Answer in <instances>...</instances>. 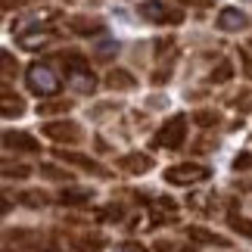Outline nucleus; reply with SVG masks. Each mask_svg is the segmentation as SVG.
Masks as SVG:
<instances>
[{
  "mask_svg": "<svg viewBox=\"0 0 252 252\" xmlns=\"http://www.w3.org/2000/svg\"><path fill=\"white\" fill-rule=\"evenodd\" d=\"M25 87L34 96H41V100H50V96L60 94L63 81H60V75H56L47 63H32L25 69Z\"/></svg>",
  "mask_w": 252,
  "mask_h": 252,
  "instance_id": "1",
  "label": "nucleus"
},
{
  "mask_svg": "<svg viewBox=\"0 0 252 252\" xmlns=\"http://www.w3.org/2000/svg\"><path fill=\"white\" fill-rule=\"evenodd\" d=\"M63 75H65V81H69L75 91L94 94L96 78H94V72H91V63H87L81 53H63Z\"/></svg>",
  "mask_w": 252,
  "mask_h": 252,
  "instance_id": "2",
  "label": "nucleus"
},
{
  "mask_svg": "<svg viewBox=\"0 0 252 252\" xmlns=\"http://www.w3.org/2000/svg\"><path fill=\"white\" fill-rule=\"evenodd\" d=\"M184 140H187V115H171L165 119V125L156 131V137H153V147L159 150H181Z\"/></svg>",
  "mask_w": 252,
  "mask_h": 252,
  "instance_id": "3",
  "label": "nucleus"
},
{
  "mask_svg": "<svg viewBox=\"0 0 252 252\" xmlns=\"http://www.w3.org/2000/svg\"><path fill=\"white\" fill-rule=\"evenodd\" d=\"M137 13L147 22H156V25H181L184 22V9L165 3V0H143L137 6Z\"/></svg>",
  "mask_w": 252,
  "mask_h": 252,
  "instance_id": "4",
  "label": "nucleus"
},
{
  "mask_svg": "<svg viewBox=\"0 0 252 252\" xmlns=\"http://www.w3.org/2000/svg\"><path fill=\"white\" fill-rule=\"evenodd\" d=\"M209 168L199 165V162H181V165H171L165 168V181L168 184H178V187H190V184H199V181H209Z\"/></svg>",
  "mask_w": 252,
  "mask_h": 252,
  "instance_id": "5",
  "label": "nucleus"
},
{
  "mask_svg": "<svg viewBox=\"0 0 252 252\" xmlns=\"http://www.w3.org/2000/svg\"><path fill=\"white\" fill-rule=\"evenodd\" d=\"M41 131H44V137H47V140H53V143H81V140H84L81 125H78V122H72V119L47 122Z\"/></svg>",
  "mask_w": 252,
  "mask_h": 252,
  "instance_id": "6",
  "label": "nucleus"
},
{
  "mask_svg": "<svg viewBox=\"0 0 252 252\" xmlns=\"http://www.w3.org/2000/svg\"><path fill=\"white\" fill-rule=\"evenodd\" d=\"M215 25L218 32H243V28H249V16L240 6H221L215 16Z\"/></svg>",
  "mask_w": 252,
  "mask_h": 252,
  "instance_id": "7",
  "label": "nucleus"
},
{
  "mask_svg": "<svg viewBox=\"0 0 252 252\" xmlns=\"http://www.w3.org/2000/svg\"><path fill=\"white\" fill-rule=\"evenodd\" d=\"M65 28L75 32V34H81V37H91V34H103L106 22L96 19V16H69L65 19Z\"/></svg>",
  "mask_w": 252,
  "mask_h": 252,
  "instance_id": "8",
  "label": "nucleus"
},
{
  "mask_svg": "<svg viewBox=\"0 0 252 252\" xmlns=\"http://www.w3.org/2000/svg\"><path fill=\"white\" fill-rule=\"evenodd\" d=\"M3 147L6 150H19V153H37L41 143L25 131H3Z\"/></svg>",
  "mask_w": 252,
  "mask_h": 252,
  "instance_id": "9",
  "label": "nucleus"
},
{
  "mask_svg": "<svg viewBox=\"0 0 252 252\" xmlns=\"http://www.w3.org/2000/svg\"><path fill=\"white\" fill-rule=\"evenodd\" d=\"M119 168L125 174H147L153 168V159L147 153H125V156H119Z\"/></svg>",
  "mask_w": 252,
  "mask_h": 252,
  "instance_id": "10",
  "label": "nucleus"
},
{
  "mask_svg": "<svg viewBox=\"0 0 252 252\" xmlns=\"http://www.w3.org/2000/svg\"><path fill=\"white\" fill-rule=\"evenodd\" d=\"M106 87H109V91H134L137 78H134L128 69H109L106 72Z\"/></svg>",
  "mask_w": 252,
  "mask_h": 252,
  "instance_id": "11",
  "label": "nucleus"
},
{
  "mask_svg": "<svg viewBox=\"0 0 252 252\" xmlns=\"http://www.w3.org/2000/svg\"><path fill=\"white\" fill-rule=\"evenodd\" d=\"M56 199L63 202V206H87V202L94 199V193L91 190H78V187H69V190H60L56 193Z\"/></svg>",
  "mask_w": 252,
  "mask_h": 252,
  "instance_id": "12",
  "label": "nucleus"
},
{
  "mask_svg": "<svg viewBox=\"0 0 252 252\" xmlns=\"http://www.w3.org/2000/svg\"><path fill=\"white\" fill-rule=\"evenodd\" d=\"M69 109H72V100H65V96H50V100L37 103V115H65Z\"/></svg>",
  "mask_w": 252,
  "mask_h": 252,
  "instance_id": "13",
  "label": "nucleus"
},
{
  "mask_svg": "<svg viewBox=\"0 0 252 252\" xmlns=\"http://www.w3.org/2000/svg\"><path fill=\"white\" fill-rule=\"evenodd\" d=\"M53 41V32H25L19 34V47H25V50H41Z\"/></svg>",
  "mask_w": 252,
  "mask_h": 252,
  "instance_id": "14",
  "label": "nucleus"
},
{
  "mask_svg": "<svg viewBox=\"0 0 252 252\" xmlns=\"http://www.w3.org/2000/svg\"><path fill=\"white\" fill-rule=\"evenodd\" d=\"M187 237H193L196 243H206V246H227L230 240H224L215 230H206V227H187Z\"/></svg>",
  "mask_w": 252,
  "mask_h": 252,
  "instance_id": "15",
  "label": "nucleus"
},
{
  "mask_svg": "<svg viewBox=\"0 0 252 252\" xmlns=\"http://www.w3.org/2000/svg\"><path fill=\"white\" fill-rule=\"evenodd\" d=\"M22 112H25V100L22 96H13V91L3 84V119H16Z\"/></svg>",
  "mask_w": 252,
  "mask_h": 252,
  "instance_id": "16",
  "label": "nucleus"
},
{
  "mask_svg": "<svg viewBox=\"0 0 252 252\" xmlns=\"http://www.w3.org/2000/svg\"><path fill=\"white\" fill-rule=\"evenodd\" d=\"M60 159L63 162H72V165H78V168H84V171H94V174H106L100 165H96L94 159H87V156H81V153H65V150H60Z\"/></svg>",
  "mask_w": 252,
  "mask_h": 252,
  "instance_id": "17",
  "label": "nucleus"
},
{
  "mask_svg": "<svg viewBox=\"0 0 252 252\" xmlns=\"http://www.w3.org/2000/svg\"><path fill=\"white\" fill-rule=\"evenodd\" d=\"M230 78H234V63H230V60H221L215 69L209 72V81H212V84H224V81H230Z\"/></svg>",
  "mask_w": 252,
  "mask_h": 252,
  "instance_id": "18",
  "label": "nucleus"
},
{
  "mask_svg": "<svg viewBox=\"0 0 252 252\" xmlns=\"http://www.w3.org/2000/svg\"><path fill=\"white\" fill-rule=\"evenodd\" d=\"M227 224H230L234 234L252 240V218H246V215H227Z\"/></svg>",
  "mask_w": 252,
  "mask_h": 252,
  "instance_id": "19",
  "label": "nucleus"
},
{
  "mask_svg": "<svg viewBox=\"0 0 252 252\" xmlns=\"http://www.w3.org/2000/svg\"><path fill=\"white\" fill-rule=\"evenodd\" d=\"M174 209H178V206H174V199H168V196H159L156 202H153L156 221H162V215H165V218H171V215H174Z\"/></svg>",
  "mask_w": 252,
  "mask_h": 252,
  "instance_id": "20",
  "label": "nucleus"
},
{
  "mask_svg": "<svg viewBox=\"0 0 252 252\" xmlns=\"http://www.w3.org/2000/svg\"><path fill=\"white\" fill-rule=\"evenodd\" d=\"M193 122H196L199 128H212V125H218V112H212V109H199V112H193Z\"/></svg>",
  "mask_w": 252,
  "mask_h": 252,
  "instance_id": "21",
  "label": "nucleus"
},
{
  "mask_svg": "<svg viewBox=\"0 0 252 252\" xmlns=\"http://www.w3.org/2000/svg\"><path fill=\"white\" fill-rule=\"evenodd\" d=\"M19 202H22V206H47V196L44 193H19Z\"/></svg>",
  "mask_w": 252,
  "mask_h": 252,
  "instance_id": "22",
  "label": "nucleus"
},
{
  "mask_svg": "<svg viewBox=\"0 0 252 252\" xmlns=\"http://www.w3.org/2000/svg\"><path fill=\"white\" fill-rule=\"evenodd\" d=\"M41 174H44V178H50V181H69V171H63V168H56V165H41Z\"/></svg>",
  "mask_w": 252,
  "mask_h": 252,
  "instance_id": "23",
  "label": "nucleus"
},
{
  "mask_svg": "<svg viewBox=\"0 0 252 252\" xmlns=\"http://www.w3.org/2000/svg\"><path fill=\"white\" fill-rule=\"evenodd\" d=\"M28 174H32V168L28 165H3V178H28Z\"/></svg>",
  "mask_w": 252,
  "mask_h": 252,
  "instance_id": "24",
  "label": "nucleus"
},
{
  "mask_svg": "<svg viewBox=\"0 0 252 252\" xmlns=\"http://www.w3.org/2000/svg\"><path fill=\"white\" fill-rule=\"evenodd\" d=\"M16 69H19V63H13V53H3V81L13 78Z\"/></svg>",
  "mask_w": 252,
  "mask_h": 252,
  "instance_id": "25",
  "label": "nucleus"
},
{
  "mask_svg": "<svg viewBox=\"0 0 252 252\" xmlns=\"http://www.w3.org/2000/svg\"><path fill=\"white\" fill-rule=\"evenodd\" d=\"M234 168L237 171H249L252 168V153H240V156L234 159Z\"/></svg>",
  "mask_w": 252,
  "mask_h": 252,
  "instance_id": "26",
  "label": "nucleus"
},
{
  "mask_svg": "<svg viewBox=\"0 0 252 252\" xmlns=\"http://www.w3.org/2000/svg\"><path fill=\"white\" fill-rule=\"evenodd\" d=\"M178 3H184V6H196V9H209V6H215V0H178Z\"/></svg>",
  "mask_w": 252,
  "mask_h": 252,
  "instance_id": "27",
  "label": "nucleus"
},
{
  "mask_svg": "<svg viewBox=\"0 0 252 252\" xmlns=\"http://www.w3.org/2000/svg\"><path fill=\"white\" fill-rule=\"evenodd\" d=\"M240 63H243V75H246V78H252V56L246 50H240Z\"/></svg>",
  "mask_w": 252,
  "mask_h": 252,
  "instance_id": "28",
  "label": "nucleus"
},
{
  "mask_svg": "<svg viewBox=\"0 0 252 252\" xmlns=\"http://www.w3.org/2000/svg\"><path fill=\"white\" fill-rule=\"evenodd\" d=\"M16 3H13V0H3V9H13Z\"/></svg>",
  "mask_w": 252,
  "mask_h": 252,
  "instance_id": "29",
  "label": "nucleus"
}]
</instances>
